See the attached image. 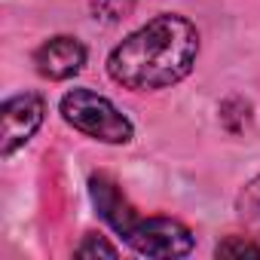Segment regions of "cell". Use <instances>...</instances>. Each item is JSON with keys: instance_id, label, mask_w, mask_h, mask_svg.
I'll return each instance as SVG.
<instances>
[{"instance_id": "obj_1", "label": "cell", "mask_w": 260, "mask_h": 260, "mask_svg": "<svg viewBox=\"0 0 260 260\" xmlns=\"http://www.w3.org/2000/svg\"><path fill=\"white\" fill-rule=\"evenodd\" d=\"M199 55V31L184 16L166 13L128 34L110 55L107 74L132 92H153L181 83Z\"/></svg>"}, {"instance_id": "obj_3", "label": "cell", "mask_w": 260, "mask_h": 260, "mask_svg": "<svg viewBox=\"0 0 260 260\" xmlns=\"http://www.w3.org/2000/svg\"><path fill=\"white\" fill-rule=\"evenodd\" d=\"M116 233L144 257H184L193 251L190 230L172 217H138L132 211Z\"/></svg>"}, {"instance_id": "obj_2", "label": "cell", "mask_w": 260, "mask_h": 260, "mask_svg": "<svg viewBox=\"0 0 260 260\" xmlns=\"http://www.w3.org/2000/svg\"><path fill=\"white\" fill-rule=\"evenodd\" d=\"M61 116L68 125L83 132L101 144H128L135 135V125L110 98L92 89H71L61 98Z\"/></svg>"}, {"instance_id": "obj_7", "label": "cell", "mask_w": 260, "mask_h": 260, "mask_svg": "<svg viewBox=\"0 0 260 260\" xmlns=\"http://www.w3.org/2000/svg\"><path fill=\"white\" fill-rule=\"evenodd\" d=\"M245 254H251V257H260V245L245 233V236H233V239H226L223 245H217V257H245Z\"/></svg>"}, {"instance_id": "obj_5", "label": "cell", "mask_w": 260, "mask_h": 260, "mask_svg": "<svg viewBox=\"0 0 260 260\" xmlns=\"http://www.w3.org/2000/svg\"><path fill=\"white\" fill-rule=\"evenodd\" d=\"M34 64H37V74L46 77V80H71L86 64V46L77 37H68V34L52 37L43 46H37Z\"/></svg>"}, {"instance_id": "obj_4", "label": "cell", "mask_w": 260, "mask_h": 260, "mask_svg": "<svg viewBox=\"0 0 260 260\" xmlns=\"http://www.w3.org/2000/svg\"><path fill=\"white\" fill-rule=\"evenodd\" d=\"M43 113H46V104L40 95L34 92H22V95H13L4 101L0 107V156L10 159L19 147H25L34 132L43 122Z\"/></svg>"}, {"instance_id": "obj_8", "label": "cell", "mask_w": 260, "mask_h": 260, "mask_svg": "<svg viewBox=\"0 0 260 260\" xmlns=\"http://www.w3.org/2000/svg\"><path fill=\"white\" fill-rule=\"evenodd\" d=\"M128 10H132V0H95V13L104 16V19H110V22L128 16Z\"/></svg>"}, {"instance_id": "obj_6", "label": "cell", "mask_w": 260, "mask_h": 260, "mask_svg": "<svg viewBox=\"0 0 260 260\" xmlns=\"http://www.w3.org/2000/svg\"><path fill=\"white\" fill-rule=\"evenodd\" d=\"M236 211H239V220H242L245 233L260 245V175L245 184V190L239 193Z\"/></svg>"}, {"instance_id": "obj_9", "label": "cell", "mask_w": 260, "mask_h": 260, "mask_svg": "<svg viewBox=\"0 0 260 260\" xmlns=\"http://www.w3.org/2000/svg\"><path fill=\"white\" fill-rule=\"evenodd\" d=\"M92 254H104V257H116V248L107 245L104 239L98 236H86V242L77 248V257H92Z\"/></svg>"}]
</instances>
